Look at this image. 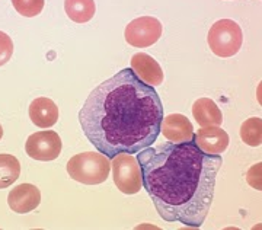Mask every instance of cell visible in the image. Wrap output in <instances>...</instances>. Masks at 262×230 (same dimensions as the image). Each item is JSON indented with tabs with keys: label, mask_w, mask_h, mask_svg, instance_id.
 Here are the masks:
<instances>
[{
	"label": "cell",
	"mask_w": 262,
	"mask_h": 230,
	"mask_svg": "<svg viewBox=\"0 0 262 230\" xmlns=\"http://www.w3.org/2000/svg\"><path fill=\"white\" fill-rule=\"evenodd\" d=\"M163 105L153 86L124 69L96 86L79 112L86 138L106 157L134 155L160 134Z\"/></svg>",
	"instance_id": "1"
},
{
	"label": "cell",
	"mask_w": 262,
	"mask_h": 230,
	"mask_svg": "<svg viewBox=\"0 0 262 230\" xmlns=\"http://www.w3.org/2000/svg\"><path fill=\"white\" fill-rule=\"evenodd\" d=\"M143 188L169 223L201 227L213 203L220 155H208L194 140L149 146L137 153Z\"/></svg>",
	"instance_id": "2"
},
{
	"label": "cell",
	"mask_w": 262,
	"mask_h": 230,
	"mask_svg": "<svg viewBox=\"0 0 262 230\" xmlns=\"http://www.w3.org/2000/svg\"><path fill=\"white\" fill-rule=\"evenodd\" d=\"M111 172L110 159L101 152H83L70 157L67 162V174L72 179L84 185L105 182Z\"/></svg>",
	"instance_id": "3"
},
{
	"label": "cell",
	"mask_w": 262,
	"mask_h": 230,
	"mask_svg": "<svg viewBox=\"0 0 262 230\" xmlns=\"http://www.w3.org/2000/svg\"><path fill=\"white\" fill-rule=\"evenodd\" d=\"M207 41L213 54L222 58H227L239 53L244 43V34L241 27L234 20L220 19L211 25L207 35Z\"/></svg>",
	"instance_id": "4"
},
{
	"label": "cell",
	"mask_w": 262,
	"mask_h": 230,
	"mask_svg": "<svg viewBox=\"0 0 262 230\" xmlns=\"http://www.w3.org/2000/svg\"><path fill=\"white\" fill-rule=\"evenodd\" d=\"M113 178L117 188L124 194L140 193L143 188L141 171L137 159L128 153H120L111 157Z\"/></svg>",
	"instance_id": "5"
},
{
	"label": "cell",
	"mask_w": 262,
	"mask_h": 230,
	"mask_svg": "<svg viewBox=\"0 0 262 230\" xmlns=\"http://www.w3.org/2000/svg\"><path fill=\"white\" fill-rule=\"evenodd\" d=\"M124 37L131 47L147 48L162 37V22L153 16H140L127 25Z\"/></svg>",
	"instance_id": "6"
},
{
	"label": "cell",
	"mask_w": 262,
	"mask_h": 230,
	"mask_svg": "<svg viewBox=\"0 0 262 230\" xmlns=\"http://www.w3.org/2000/svg\"><path fill=\"white\" fill-rule=\"evenodd\" d=\"M61 138L53 130L38 131L31 134L25 143V152L29 157L41 160V162H50L60 156L61 153Z\"/></svg>",
	"instance_id": "7"
},
{
	"label": "cell",
	"mask_w": 262,
	"mask_h": 230,
	"mask_svg": "<svg viewBox=\"0 0 262 230\" xmlns=\"http://www.w3.org/2000/svg\"><path fill=\"white\" fill-rule=\"evenodd\" d=\"M195 144L201 149L203 152H206L208 155H220L223 153L227 146L230 138L227 136L225 130L220 129V126H210V127H201L194 133Z\"/></svg>",
	"instance_id": "8"
},
{
	"label": "cell",
	"mask_w": 262,
	"mask_h": 230,
	"mask_svg": "<svg viewBox=\"0 0 262 230\" xmlns=\"http://www.w3.org/2000/svg\"><path fill=\"white\" fill-rule=\"evenodd\" d=\"M41 203V193L35 185L20 184L13 188L8 195L10 210L18 214L34 212Z\"/></svg>",
	"instance_id": "9"
},
{
	"label": "cell",
	"mask_w": 262,
	"mask_h": 230,
	"mask_svg": "<svg viewBox=\"0 0 262 230\" xmlns=\"http://www.w3.org/2000/svg\"><path fill=\"white\" fill-rule=\"evenodd\" d=\"M160 133L172 143H182L194 138V127L182 114H169L160 122Z\"/></svg>",
	"instance_id": "10"
},
{
	"label": "cell",
	"mask_w": 262,
	"mask_h": 230,
	"mask_svg": "<svg viewBox=\"0 0 262 230\" xmlns=\"http://www.w3.org/2000/svg\"><path fill=\"white\" fill-rule=\"evenodd\" d=\"M131 70L141 82L150 86H159L163 83V70L160 65L146 53H137L131 58Z\"/></svg>",
	"instance_id": "11"
},
{
	"label": "cell",
	"mask_w": 262,
	"mask_h": 230,
	"mask_svg": "<svg viewBox=\"0 0 262 230\" xmlns=\"http://www.w3.org/2000/svg\"><path fill=\"white\" fill-rule=\"evenodd\" d=\"M29 118L39 129H51L58 120V107L50 98H35L29 103Z\"/></svg>",
	"instance_id": "12"
},
{
	"label": "cell",
	"mask_w": 262,
	"mask_h": 230,
	"mask_svg": "<svg viewBox=\"0 0 262 230\" xmlns=\"http://www.w3.org/2000/svg\"><path fill=\"white\" fill-rule=\"evenodd\" d=\"M192 115L200 127L220 126L223 122V114L213 99L200 98L192 105Z\"/></svg>",
	"instance_id": "13"
},
{
	"label": "cell",
	"mask_w": 262,
	"mask_h": 230,
	"mask_svg": "<svg viewBox=\"0 0 262 230\" xmlns=\"http://www.w3.org/2000/svg\"><path fill=\"white\" fill-rule=\"evenodd\" d=\"M67 16L76 24H86L94 18L96 6L94 0H64Z\"/></svg>",
	"instance_id": "14"
},
{
	"label": "cell",
	"mask_w": 262,
	"mask_h": 230,
	"mask_svg": "<svg viewBox=\"0 0 262 230\" xmlns=\"http://www.w3.org/2000/svg\"><path fill=\"white\" fill-rule=\"evenodd\" d=\"M20 175V163L15 156L2 153L0 155V190L8 188Z\"/></svg>",
	"instance_id": "15"
},
{
	"label": "cell",
	"mask_w": 262,
	"mask_h": 230,
	"mask_svg": "<svg viewBox=\"0 0 262 230\" xmlns=\"http://www.w3.org/2000/svg\"><path fill=\"white\" fill-rule=\"evenodd\" d=\"M241 137L245 144L256 148L262 143V120L258 117L248 118L241 127Z\"/></svg>",
	"instance_id": "16"
},
{
	"label": "cell",
	"mask_w": 262,
	"mask_h": 230,
	"mask_svg": "<svg viewBox=\"0 0 262 230\" xmlns=\"http://www.w3.org/2000/svg\"><path fill=\"white\" fill-rule=\"evenodd\" d=\"M12 5L19 15L25 18H34L42 12L46 0H12Z\"/></svg>",
	"instance_id": "17"
},
{
	"label": "cell",
	"mask_w": 262,
	"mask_h": 230,
	"mask_svg": "<svg viewBox=\"0 0 262 230\" xmlns=\"http://www.w3.org/2000/svg\"><path fill=\"white\" fill-rule=\"evenodd\" d=\"M13 54V41L12 38L0 31V66H5L10 60V57Z\"/></svg>",
	"instance_id": "18"
},
{
	"label": "cell",
	"mask_w": 262,
	"mask_h": 230,
	"mask_svg": "<svg viewBox=\"0 0 262 230\" xmlns=\"http://www.w3.org/2000/svg\"><path fill=\"white\" fill-rule=\"evenodd\" d=\"M248 184L252 185L255 190H262V178H261V163L251 168L248 171Z\"/></svg>",
	"instance_id": "19"
},
{
	"label": "cell",
	"mask_w": 262,
	"mask_h": 230,
	"mask_svg": "<svg viewBox=\"0 0 262 230\" xmlns=\"http://www.w3.org/2000/svg\"><path fill=\"white\" fill-rule=\"evenodd\" d=\"M3 137V129H2V126H0V140Z\"/></svg>",
	"instance_id": "20"
}]
</instances>
